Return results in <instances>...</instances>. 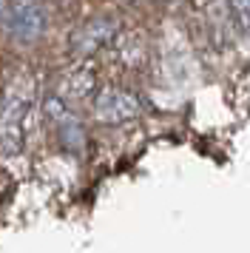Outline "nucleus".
Masks as SVG:
<instances>
[{"label": "nucleus", "mask_w": 250, "mask_h": 253, "mask_svg": "<svg viewBox=\"0 0 250 253\" xmlns=\"http://www.w3.org/2000/svg\"><path fill=\"white\" fill-rule=\"evenodd\" d=\"M91 114L100 126H125L142 114V100L131 88L105 85L91 100Z\"/></svg>", "instance_id": "obj_2"}, {"label": "nucleus", "mask_w": 250, "mask_h": 253, "mask_svg": "<svg viewBox=\"0 0 250 253\" xmlns=\"http://www.w3.org/2000/svg\"><path fill=\"white\" fill-rule=\"evenodd\" d=\"M114 51H117V60L123 63L125 69H139L142 63H145V40L142 35H128V37H117V43H114Z\"/></svg>", "instance_id": "obj_7"}, {"label": "nucleus", "mask_w": 250, "mask_h": 253, "mask_svg": "<svg viewBox=\"0 0 250 253\" xmlns=\"http://www.w3.org/2000/svg\"><path fill=\"white\" fill-rule=\"evenodd\" d=\"M43 111L48 117V123L54 126L57 139H60L63 148L71 151V154H80L85 148V128H83V120H80V114L71 105L63 103L54 94H48L43 100Z\"/></svg>", "instance_id": "obj_4"}, {"label": "nucleus", "mask_w": 250, "mask_h": 253, "mask_svg": "<svg viewBox=\"0 0 250 253\" xmlns=\"http://www.w3.org/2000/svg\"><path fill=\"white\" fill-rule=\"evenodd\" d=\"M45 29V12L37 3H20L17 9H11L6 17V32L20 43H32L43 35Z\"/></svg>", "instance_id": "obj_6"}, {"label": "nucleus", "mask_w": 250, "mask_h": 253, "mask_svg": "<svg viewBox=\"0 0 250 253\" xmlns=\"http://www.w3.org/2000/svg\"><path fill=\"white\" fill-rule=\"evenodd\" d=\"M227 9H230L239 29L250 35V0H227Z\"/></svg>", "instance_id": "obj_8"}, {"label": "nucleus", "mask_w": 250, "mask_h": 253, "mask_svg": "<svg viewBox=\"0 0 250 253\" xmlns=\"http://www.w3.org/2000/svg\"><path fill=\"white\" fill-rule=\"evenodd\" d=\"M97 71L91 69L88 63L83 60L77 66L66 69L54 83V97H60L63 103L74 105V103H85V100H94L97 97Z\"/></svg>", "instance_id": "obj_5"}, {"label": "nucleus", "mask_w": 250, "mask_h": 253, "mask_svg": "<svg viewBox=\"0 0 250 253\" xmlns=\"http://www.w3.org/2000/svg\"><path fill=\"white\" fill-rule=\"evenodd\" d=\"M34 100H37V88L32 74L20 71L3 85L0 91V154L3 157H17L23 151Z\"/></svg>", "instance_id": "obj_1"}, {"label": "nucleus", "mask_w": 250, "mask_h": 253, "mask_svg": "<svg viewBox=\"0 0 250 253\" xmlns=\"http://www.w3.org/2000/svg\"><path fill=\"white\" fill-rule=\"evenodd\" d=\"M134 3H148V0H134Z\"/></svg>", "instance_id": "obj_9"}, {"label": "nucleus", "mask_w": 250, "mask_h": 253, "mask_svg": "<svg viewBox=\"0 0 250 253\" xmlns=\"http://www.w3.org/2000/svg\"><path fill=\"white\" fill-rule=\"evenodd\" d=\"M117 37H120V23H117V17H108V14H97V17H91L85 20L83 26L74 29V35H71V54L80 60H88L94 54H100L105 48H111L117 43Z\"/></svg>", "instance_id": "obj_3"}]
</instances>
